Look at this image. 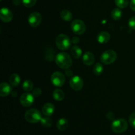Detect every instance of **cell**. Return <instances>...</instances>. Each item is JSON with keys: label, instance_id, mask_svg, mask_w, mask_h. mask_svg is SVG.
Listing matches in <instances>:
<instances>
[{"label": "cell", "instance_id": "obj_33", "mask_svg": "<svg viewBox=\"0 0 135 135\" xmlns=\"http://www.w3.org/2000/svg\"><path fill=\"white\" fill-rule=\"evenodd\" d=\"M79 40H80L79 38H78V37H76V36H75V37H73V38H72L71 42H72V43H73V44H77L78 42H79Z\"/></svg>", "mask_w": 135, "mask_h": 135}, {"label": "cell", "instance_id": "obj_14", "mask_svg": "<svg viewBox=\"0 0 135 135\" xmlns=\"http://www.w3.org/2000/svg\"><path fill=\"white\" fill-rule=\"evenodd\" d=\"M11 93V87L7 83H2L0 84V96L1 97L7 96Z\"/></svg>", "mask_w": 135, "mask_h": 135}, {"label": "cell", "instance_id": "obj_21", "mask_svg": "<svg viewBox=\"0 0 135 135\" xmlns=\"http://www.w3.org/2000/svg\"><path fill=\"white\" fill-rule=\"evenodd\" d=\"M60 16L62 19L65 21H70L73 18V15L71 12L67 9H64L60 13Z\"/></svg>", "mask_w": 135, "mask_h": 135}, {"label": "cell", "instance_id": "obj_5", "mask_svg": "<svg viewBox=\"0 0 135 135\" xmlns=\"http://www.w3.org/2000/svg\"><path fill=\"white\" fill-rule=\"evenodd\" d=\"M117 53L113 50H108L104 51L100 57V60L105 65H109L115 62L117 59Z\"/></svg>", "mask_w": 135, "mask_h": 135}, {"label": "cell", "instance_id": "obj_16", "mask_svg": "<svg viewBox=\"0 0 135 135\" xmlns=\"http://www.w3.org/2000/svg\"><path fill=\"white\" fill-rule=\"evenodd\" d=\"M57 128L59 129L61 131H63L67 129V128L68 127L69 125V122L68 120L65 118H61L57 122Z\"/></svg>", "mask_w": 135, "mask_h": 135}, {"label": "cell", "instance_id": "obj_35", "mask_svg": "<svg viewBox=\"0 0 135 135\" xmlns=\"http://www.w3.org/2000/svg\"><path fill=\"white\" fill-rule=\"evenodd\" d=\"M21 0H13V5H17V6L19 5L20 4H21Z\"/></svg>", "mask_w": 135, "mask_h": 135}, {"label": "cell", "instance_id": "obj_4", "mask_svg": "<svg viewBox=\"0 0 135 135\" xmlns=\"http://www.w3.org/2000/svg\"><path fill=\"white\" fill-rule=\"evenodd\" d=\"M55 44L59 50H67L71 47V41L66 34H60L55 39Z\"/></svg>", "mask_w": 135, "mask_h": 135}, {"label": "cell", "instance_id": "obj_6", "mask_svg": "<svg viewBox=\"0 0 135 135\" xmlns=\"http://www.w3.org/2000/svg\"><path fill=\"white\" fill-rule=\"evenodd\" d=\"M71 28L75 34L81 35L86 31V25L82 20L75 19L71 22Z\"/></svg>", "mask_w": 135, "mask_h": 135}, {"label": "cell", "instance_id": "obj_25", "mask_svg": "<svg viewBox=\"0 0 135 135\" xmlns=\"http://www.w3.org/2000/svg\"><path fill=\"white\" fill-rule=\"evenodd\" d=\"M33 86H34V85H33L32 82L29 80H25L23 83V84H22V88H23V90L28 92H30L32 90H33Z\"/></svg>", "mask_w": 135, "mask_h": 135}, {"label": "cell", "instance_id": "obj_12", "mask_svg": "<svg viewBox=\"0 0 135 135\" xmlns=\"http://www.w3.org/2000/svg\"><path fill=\"white\" fill-rule=\"evenodd\" d=\"M54 111H55V106L51 103H46V104H45L43 105L42 109V113L45 116H47V117H50V116L52 115L53 113H54Z\"/></svg>", "mask_w": 135, "mask_h": 135}, {"label": "cell", "instance_id": "obj_20", "mask_svg": "<svg viewBox=\"0 0 135 135\" xmlns=\"http://www.w3.org/2000/svg\"><path fill=\"white\" fill-rule=\"evenodd\" d=\"M122 11L120 9V8H115L112 11V13H111L112 17L115 21H119L121 19V18L122 17Z\"/></svg>", "mask_w": 135, "mask_h": 135}, {"label": "cell", "instance_id": "obj_30", "mask_svg": "<svg viewBox=\"0 0 135 135\" xmlns=\"http://www.w3.org/2000/svg\"><path fill=\"white\" fill-rule=\"evenodd\" d=\"M32 94L35 97H39L42 94V90H41V89L40 88H34L32 91Z\"/></svg>", "mask_w": 135, "mask_h": 135}, {"label": "cell", "instance_id": "obj_23", "mask_svg": "<svg viewBox=\"0 0 135 135\" xmlns=\"http://www.w3.org/2000/svg\"><path fill=\"white\" fill-rule=\"evenodd\" d=\"M103 71H104V67H103V65L101 63H96L94 65V67H93V73L96 76L101 75L102 74Z\"/></svg>", "mask_w": 135, "mask_h": 135}, {"label": "cell", "instance_id": "obj_15", "mask_svg": "<svg viewBox=\"0 0 135 135\" xmlns=\"http://www.w3.org/2000/svg\"><path fill=\"white\" fill-rule=\"evenodd\" d=\"M111 38V36L108 32L103 31L101 32L100 33H99L98 35V41L99 43L100 44H105L108 43L109 41Z\"/></svg>", "mask_w": 135, "mask_h": 135}, {"label": "cell", "instance_id": "obj_18", "mask_svg": "<svg viewBox=\"0 0 135 135\" xmlns=\"http://www.w3.org/2000/svg\"><path fill=\"white\" fill-rule=\"evenodd\" d=\"M53 97L56 101H62L65 98V94L61 89H55L53 92Z\"/></svg>", "mask_w": 135, "mask_h": 135}, {"label": "cell", "instance_id": "obj_24", "mask_svg": "<svg viewBox=\"0 0 135 135\" xmlns=\"http://www.w3.org/2000/svg\"><path fill=\"white\" fill-rule=\"evenodd\" d=\"M40 123L44 127H46V128H49L52 125V120L49 117H42V119L40 121Z\"/></svg>", "mask_w": 135, "mask_h": 135}, {"label": "cell", "instance_id": "obj_10", "mask_svg": "<svg viewBox=\"0 0 135 135\" xmlns=\"http://www.w3.org/2000/svg\"><path fill=\"white\" fill-rule=\"evenodd\" d=\"M34 96L32 94L26 92L21 95L20 98V103L24 107H30L34 103Z\"/></svg>", "mask_w": 135, "mask_h": 135}, {"label": "cell", "instance_id": "obj_22", "mask_svg": "<svg viewBox=\"0 0 135 135\" xmlns=\"http://www.w3.org/2000/svg\"><path fill=\"white\" fill-rule=\"evenodd\" d=\"M55 56L56 55H55V51H54V49L51 48V47H48L46 52V55H45L46 60L47 61H52Z\"/></svg>", "mask_w": 135, "mask_h": 135}, {"label": "cell", "instance_id": "obj_34", "mask_svg": "<svg viewBox=\"0 0 135 135\" xmlns=\"http://www.w3.org/2000/svg\"><path fill=\"white\" fill-rule=\"evenodd\" d=\"M65 74H66V75H67V76H69V77H72L73 71H71V70H70V69L67 70V71H65Z\"/></svg>", "mask_w": 135, "mask_h": 135}, {"label": "cell", "instance_id": "obj_31", "mask_svg": "<svg viewBox=\"0 0 135 135\" xmlns=\"http://www.w3.org/2000/svg\"><path fill=\"white\" fill-rule=\"evenodd\" d=\"M106 117H107V119H108V120H109V121H113V120H114V119H115L114 113H113V112H108V113H107V115H106Z\"/></svg>", "mask_w": 135, "mask_h": 135}, {"label": "cell", "instance_id": "obj_26", "mask_svg": "<svg viewBox=\"0 0 135 135\" xmlns=\"http://www.w3.org/2000/svg\"><path fill=\"white\" fill-rule=\"evenodd\" d=\"M129 0H115L116 5L120 9H124L129 5Z\"/></svg>", "mask_w": 135, "mask_h": 135}, {"label": "cell", "instance_id": "obj_13", "mask_svg": "<svg viewBox=\"0 0 135 135\" xmlns=\"http://www.w3.org/2000/svg\"><path fill=\"white\" fill-rule=\"evenodd\" d=\"M83 61L84 65L87 66H90L93 65L95 62L94 55L92 53L87 51L83 55Z\"/></svg>", "mask_w": 135, "mask_h": 135}, {"label": "cell", "instance_id": "obj_9", "mask_svg": "<svg viewBox=\"0 0 135 135\" xmlns=\"http://www.w3.org/2000/svg\"><path fill=\"white\" fill-rule=\"evenodd\" d=\"M69 84L71 88L73 90L76 91L80 90L83 88L84 86V83L83 80L80 76H74L70 79Z\"/></svg>", "mask_w": 135, "mask_h": 135}, {"label": "cell", "instance_id": "obj_36", "mask_svg": "<svg viewBox=\"0 0 135 135\" xmlns=\"http://www.w3.org/2000/svg\"><path fill=\"white\" fill-rule=\"evenodd\" d=\"M1 1H2V0H1Z\"/></svg>", "mask_w": 135, "mask_h": 135}, {"label": "cell", "instance_id": "obj_28", "mask_svg": "<svg viewBox=\"0 0 135 135\" xmlns=\"http://www.w3.org/2000/svg\"><path fill=\"white\" fill-rule=\"evenodd\" d=\"M129 123L131 125V127L135 129V112H133L131 114L129 117Z\"/></svg>", "mask_w": 135, "mask_h": 135}, {"label": "cell", "instance_id": "obj_32", "mask_svg": "<svg viewBox=\"0 0 135 135\" xmlns=\"http://www.w3.org/2000/svg\"><path fill=\"white\" fill-rule=\"evenodd\" d=\"M130 8L133 11H135V0H131Z\"/></svg>", "mask_w": 135, "mask_h": 135}, {"label": "cell", "instance_id": "obj_1", "mask_svg": "<svg viewBox=\"0 0 135 135\" xmlns=\"http://www.w3.org/2000/svg\"><path fill=\"white\" fill-rule=\"evenodd\" d=\"M55 60L57 65L62 69H68L72 65L71 56L65 52H61L57 54Z\"/></svg>", "mask_w": 135, "mask_h": 135}, {"label": "cell", "instance_id": "obj_29", "mask_svg": "<svg viewBox=\"0 0 135 135\" xmlns=\"http://www.w3.org/2000/svg\"><path fill=\"white\" fill-rule=\"evenodd\" d=\"M129 26L132 30H135V16L131 17L129 21Z\"/></svg>", "mask_w": 135, "mask_h": 135}, {"label": "cell", "instance_id": "obj_7", "mask_svg": "<svg viewBox=\"0 0 135 135\" xmlns=\"http://www.w3.org/2000/svg\"><path fill=\"white\" fill-rule=\"evenodd\" d=\"M51 83L57 87H61L65 84V77L62 73L55 71L51 76Z\"/></svg>", "mask_w": 135, "mask_h": 135}, {"label": "cell", "instance_id": "obj_17", "mask_svg": "<svg viewBox=\"0 0 135 135\" xmlns=\"http://www.w3.org/2000/svg\"><path fill=\"white\" fill-rule=\"evenodd\" d=\"M20 83H21V78L18 76L17 74H13L9 77V83L11 86L15 87L19 85Z\"/></svg>", "mask_w": 135, "mask_h": 135}, {"label": "cell", "instance_id": "obj_27", "mask_svg": "<svg viewBox=\"0 0 135 135\" xmlns=\"http://www.w3.org/2000/svg\"><path fill=\"white\" fill-rule=\"evenodd\" d=\"M37 0H22V4L26 7H32L36 3Z\"/></svg>", "mask_w": 135, "mask_h": 135}, {"label": "cell", "instance_id": "obj_8", "mask_svg": "<svg viewBox=\"0 0 135 135\" xmlns=\"http://www.w3.org/2000/svg\"><path fill=\"white\" fill-rule=\"evenodd\" d=\"M42 17L40 13L38 12H33L30 13L28 17V23L32 27L36 28L40 25L42 22Z\"/></svg>", "mask_w": 135, "mask_h": 135}, {"label": "cell", "instance_id": "obj_11", "mask_svg": "<svg viewBox=\"0 0 135 135\" xmlns=\"http://www.w3.org/2000/svg\"><path fill=\"white\" fill-rule=\"evenodd\" d=\"M0 18L3 22H9L11 21L13 18V13L7 7H3L0 11Z\"/></svg>", "mask_w": 135, "mask_h": 135}, {"label": "cell", "instance_id": "obj_19", "mask_svg": "<svg viewBox=\"0 0 135 135\" xmlns=\"http://www.w3.org/2000/svg\"><path fill=\"white\" fill-rule=\"evenodd\" d=\"M71 53L72 56L75 59H79L81 57L82 55V50L77 46H73L71 48Z\"/></svg>", "mask_w": 135, "mask_h": 135}, {"label": "cell", "instance_id": "obj_2", "mask_svg": "<svg viewBox=\"0 0 135 135\" xmlns=\"http://www.w3.org/2000/svg\"><path fill=\"white\" fill-rule=\"evenodd\" d=\"M25 118L27 122L34 124L40 122L42 117V114L39 110L32 108V109H28L25 112Z\"/></svg>", "mask_w": 135, "mask_h": 135}, {"label": "cell", "instance_id": "obj_3", "mask_svg": "<svg viewBox=\"0 0 135 135\" xmlns=\"http://www.w3.org/2000/svg\"><path fill=\"white\" fill-rule=\"evenodd\" d=\"M111 129L115 133H123L127 130L128 123L125 119H117L113 121L111 125Z\"/></svg>", "mask_w": 135, "mask_h": 135}]
</instances>
